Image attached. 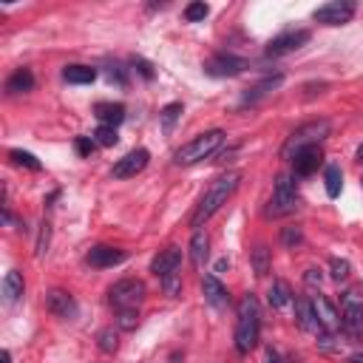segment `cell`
Returning a JSON list of instances; mask_svg holds the SVG:
<instances>
[{
  "mask_svg": "<svg viewBox=\"0 0 363 363\" xmlns=\"http://www.w3.org/2000/svg\"><path fill=\"white\" fill-rule=\"evenodd\" d=\"M238 182H241V173H238V170L222 173L216 182H210V188L204 191V196L199 199L193 216H191V224H193L196 230H202V224H204L207 219H213L219 210L227 204V199H230V196L236 193V188H238Z\"/></svg>",
  "mask_w": 363,
  "mask_h": 363,
  "instance_id": "obj_1",
  "label": "cell"
},
{
  "mask_svg": "<svg viewBox=\"0 0 363 363\" xmlns=\"http://www.w3.org/2000/svg\"><path fill=\"white\" fill-rule=\"evenodd\" d=\"M23 290H26L23 276H20L17 269H9L6 276H3V301H6V304H17L20 295H23Z\"/></svg>",
  "mask_w": 363,
  "mask_h": 363,
  "instance_id": "obj_20",
  "label": "cell"
},
{
  "mask_svg": "<svg viewBox=\"0 0 363 363\" xmlns=\"http://www.w3.org/2000/svg\"><path fill=\"white\" fill-rule=\"evenodd\" d=\"M85 261L94 267V269H105V267H116V264H123L125 261V253L123 250H116V247H108V245H97V247H91Z\"/></svg>",
  "mask_w": 363,
  "mask_h": 363,
  "instance_id": "obj_15",
  "label": "cell"
},
{
  "mask_svg": "<svg viewBox=\"0 0 363 363\" xmlns=\"http://www.w3.org/2000/svg\"><path fill=\"white\" fill-rule=\"evenodd\" d=\"M312 301V310H315V315H318V324L324 326V332H329V335H335V332H341L344 329V321H341V315L335 312V307L329 304V301L318 292L315 298H310Z\"/></svg>",
  "mask_w": 363,
  "mask_h": 363,
  "instance_id": "obj_14",
  "label": "cell"
},
{
  "mask_svg": "<svg viewBox=\"0 0 363 363\" xmlns=\"http://www.w3.org/2000/svg\"><path fill=\"white\" fill-rule=\"evenodd\" d=\"M295 321L304 332H312V335H324V326L318 324V315L312 310V301L310 298H298L295 301Z\"/></svg>",
  "mask_w": 363,
  "mask_h": 363,
  "instance_id": "obj_18",
  "label": "cell"
},
{
  "mask_svg": "<svg viewBox=\"0 0 363 363\" xmlns=\"http://www.w3.org/2000/svg\"><path fill=\"white\" fill-rule=\"evenodd\" d=\"M148 162H150V154H148L145 148H136V150H131V154H125L123 159H116L111 176L114 179H131V176L142 173L148 168Z\"/></svg>",
  "mask_w": 363,
  "mask_h": 363,
  "instance_id": "obj_11",
  "label": "cell"
},
{
  "mask_svg": "<svg viewBox=\"0 0 363 363\" xmlns=\"http://www.w3.org/2000/svg\"><path fill=\"white\" fill-rule=\"evenodd\" d=\"M349 363H363V352H355V355H349Z\"/></svg>",
  "mask_w": 363,
  "mask_h": 363,
  "instance_id": "obj_42",
  "label": "cell"
},
{
  "mask_svg": "<svg viewBox=\"0 0 363 363\" xmlns=\"http://www.w3.org/2000/svg\"><path fill=\"white\" fill-rule=\"evenodd\" d=\"M63 80L71 82V85H88L97 80V69L91 66H66L63 69Z\"/></svg>",
  "mask_w": 363,
  "mask_h": 363,
  "instance_id": "obj_23",
  "label": "cell"
},
{
  "mask_svg": "<svg viewBox=\"0 0 363 363\" xmlns=\"http://www.w3.org/2000/svg\"><path fill=\"white\" fill-rule=\"evenodd\" d=\"M298 210V193H295V182L290 173H281L276 179V188H272V199L267 204V216L269 219H281Z\"/></svg>",
  "mask_w": 363,
  "mask_h": 363,
  "instance_id": "obj_4",
  "label": "cell"
},
{
  "mask_svg": "<svg viewBox=\"0 0 363 363\" xmlns=\"http://www.w3.org/2000/svg\"><path fill=\"white\" fill-rule=\"evenodd\" d=\"M116 324H119V329H125V332L136 329V326H139V310H125V312H116Z\"/></svg>",
  "mask_w": 363,
  "mask_h": 363,
  "instance_id": "obj_35",
  "label": "cell"
},
{
  "mask_svg": "<svg viewBox=\"0 0 363 363\" xmlns=\"http://www.w3.org/2000/svg\"><path fill=\"white\" fill-rule=\"evenodd\" d=\"M281 245L287 250H295V247L304 245V233H301V227H284L281 230Z\"/></svg>",
  "mask_w": 363,
  "mask_h": 363,
  "instance_id": "obj_32",
  "label": "cell"
},
{
  "mask_svg": "<svg viewBox=\"0 0 363 363\" xmlns=\"http://www.w3.org/2000/svg\"><path fill=\"white\" fill-rule=\"evenodd\" d=\"M46 310L54 315V318H63V321H71L77 318V301L71 292L66 290H51L46 295Z\"/></svg>",
  "mask_w": 363,
  "mask_h": 363,
  "instance_id": "obj_13",
  "label": "cell"
},
{
  "mask_svg": "<svg viewBox=\"0 0 363 363\" xmlns=\"http://www.w3.org/2000/svg\"><path fill=\"white\" fill-rule=\"evenodd\" d=\"M324 162V150L321 145H307V148H301L292 154V170L295 176H312Z\"/></svg>",
  "mask_w": 363,
  "mask_h": 363,
  "instance_id": "obj_12",
  "label": "cell"
},
{
  "mask_svg": "<svg viewBox=\"0 0 363 363\" xmlns=\"http://www.w3.org/2000/svg\"><path fill=\"white\" fill-rule=\"evenodd\" d=\"M207 15H210V6L202 3V0H199V3H191V6L185 9V20H188V23H199V20H204Z\"/></svg>",
  "mask_w": 363,
  "mask_h": 363,
  "instance_id": "obj_36",
  "label": "cell"
},
{
  "mask_svg": "<svg viewBox=\"0 0 363 363\" xmlns=\"http://www.w3.org/2000/svg\"><path fill=\"white\" fill-rule=\"evenodd\" d=\"M261 338V304L256 295H245L238 301V321H236V352L250 355Z\"/></svg>",
  "mask_w": 363,
  "mask_h": 363,
  "instance_id": "obj_2",
  "label": "cell"
},
{
  "mask_svg": "<svg viewBox=\"0 0 363 363\" xmlns=\"http://www.w3.org/2000/svg\"><path fill=\"white\" fill-rule=\"evenodd\" d=\"M162 290H165V295H170V298H179V295H182V272H179V269L162 278Z\"/></svg>",
  "mask_w": 363,
  "mask_h": 363,
  "instance_id": "obj_34",
  "label": "cell"
},
{
  "mask_svg": "<svg viewBox=\"0 0 363 363\" xmlns=\"http://www.w3.org/2000/svg\"><path fill=\"white\" fill-rule=\"evenodd\" d=\"M182 116V103H168L162 111H159V119H162V131L165 134H173L176 128V119Z\"/></svg>",
  "mask_w": 363,
  "mask_h": 363,
  "instance_id": "obj_28",
  "label": "cell"
},
{
  "mask_svg": "<svg viewBox=\"0 0 363 363\" xmlns=\"http://www.w3.org/2000/svg\"><path fill=\"white\" fill-rule=\"evenodd\" d=\"M202 295H204L207 304L216 307V310H224L230 304V292H227V287L216 276H204L202 278Z\"/></svg>",
  "mask_w": 363,
  "mask_h": 363,
  "instance_id": "obj_17",
  "label": "cell"
},
{
  "mask_svg": "<svg viewBox=\"0 0 363 363\" xmlns=\"http://www.w3.org/2000/svg\"><path fill=\"white\" fill-rule=\"evenodd\" d=\"M3 363H12V355H9V352H3Z\"/></svg>",
  "mask_w": 363,
  "mask_h": 363,
  "instance_id": "obj_45",
  "label": "cell"
},
{
  "mask_svg": "<svg viewBox=\"0 0 363 363\" xmlns=\"http://www.w3.org/2000/svg\"><path fill=\"white\" fill-rule=\"evenodd\" d=\"M267 301H269V307H272V310L287 307L290 301H292L290 284H287V281H272V287H269V292H267Z\"/></svg>",
  "mask_w": 363,
  "mask_h": 363,
  "instance_id": "obj_24",
  "label": "cell"
},
{
  "mask_svg": "<svg viewBox=\"0 0 363 363\" xmlns=\"http://www.w3.org/2000/svg\"><path fill=\"white\" fill-rule=\"evenodd\" d=\"M310 32L307 28H292V32H284V35H278V37H272L269 43H267V57H284V54H290V51H298L301 46H307L310 43Z\"/></svg>",
  "mask_w": 363,
  "mask_h": 363,
  "instance_id": "obj_9",
  "label": "cell"
},
{
  "mask_svg": "<svg viewBox=\"0 0 363 363\" xmlns=\"http://www.w3.org/2000/svg\"><path fill=\"white\" fill-rule=\"evenodd\" d=\"M145 284L139 278H123L116 281L111 290H108V301L116 312H125V310H139V304L145 301Z\"/></svg>",
  "mask_w": 363,
  "mask_h": 363,
  "instance_id": "obj_5",
  "label": "cell"
},
{
  "mask_svg": "<svg viewBox=\"0 0 363 363\" xmlns=\"http://www.w3.org/2000/svg\"><path fill=\"white\" fill-rule=\"evenodd\" d=\"M182 264V250L179 247H165L159 250V256H154V261H150V272L162 281L165 276H170V272H176Z\"/></svg>",
  "mask_w": 363,
  "mask_h": 363,
  "instance_id": "obj_16",
  "label": "cell"
},
{
  "mask_svg": "<svg viewBox=\"0 0 363 363\" xmlns=\"http://www.w3.org/2000/svg\"><path fill=\"white\" fill-rule=\"evenodd\" d=\"M349 272H352V264L346 261V258H332L329 261V276H332V281H346L349 278Z\"/></svg>",
  "mask_w": 363,
  "mask_h": 363,
  "instance_id": "obj_30",
  "label": "cell"
},
{
  "mask_svg": "<svg viewBox=\"0 0 363 363\" xmlns=\"http://www.w3.org/2000/svg\"><path fill=\"white\" fill-rule=\"evenodd\" d=\"M74 148H77L80 157H91V154L97 150V142H94V136H77V139H74Z\"/></svg>",
  "mask_w": 363,
  "mask_h": 363,
  "instance_id": "obj_38",
  "label": "cell"
},
{
  "mask_svg": "<svg viewBox=\"0 0 363 363\" xmlns=\"http://www.w3.org/2000/svg\"><path fill=\"white\" fill-rule=\"evenodd\" d=\"M94 142H97L100 148H114V145L119 142V136H116V128H108V125H100V128L94 131Z\"/></svg>",
  "mask_w": 363,
  "mask_h": 363,
  "instance_id": "obj_33",
  "label": "cell"
},
{
  "mask_svg": "<svg viewBox=\"0 0 363 363\" xmlns=\"http://www.w3.org/2000/svg\"><path fill=\"white\" fill-rule=\"evenodd\" d=\"M48 245H51V224L43 222L40 224V238H37V258H43L48 253Z\"/></svg>",
  "mask_w": 363,
  "mask_h": 363,
  "instance_id": "obj_37",
  "label": "cell"
},
{
  "mask_svg": "<svg viewBox=\"0 0 363 363\" xmlns=\"http://www.w3.org/2000/svg\"><path fill=\"white\" fill-rule=\"evenodd\" d=\"M357 162H363V145L357 148Z\"/></svg>",
  "mask_w": 363,
  "mask_h": 363,
  "instance_id": "obj_44",
  "label": "cell"
},
{
  "mask_svg": "<svg viewBox=\"0 0 363 363\" xmlns=\"http://www.w3.org/2000/svg\"><path fill=\"white\" fill-rule=\"evenodd\" d=\"M9 159L15 162V165H20V168H28V170H43V165H40V159L35 157V154H28V150H20V148H12L9 150Z\"/></svg>",
  "mask_w": 363,
  "mask_h": 363,
  "instance_id": "obj_27",
  "label": "cell"
},
{
  "mask_svg": "<svg viewBox=\"0 0 363 363\" xmlns=\"http://www.w3.org/2000/svg\"><path fill=\"white\" fill-rule=\"evenodd\" d=\"M247 69V60H241V57H236V54H227V51H219V54H213L204 63V74H210V77H216V80H222V77H236V74H241Z\"/></svg>",
  "mask_w": 363,
  "mask_h": 363,
  "instance_id": "obj_8",
  "label": "cell"
},
{
  "mask_svg": "<svg viewBox=\"0 0 363 363\" xmlns=\"http://www.w3.org/2000/svg\"><path fill=\"white\" fill-rule=\"evenodd\" d=\"M267 363H281V357H278L276 349H267Z\"/></svg>",
  "mask_w": 363,
  "mask_h": 363,
  "instance_id": "obj_41",
  "label": "cell"
},
{
  "mask_svg": "<svg viewBox=\"0 0 363 363\" xmlns=\"http://www.w3.org/2000/svg\"><path fill=\"white\" fill-rule=\"evenodd\" d=\"M329 131H332V125L326 123V119H312V123L301 125L298 131L290 134V139H287V145H284V150H281L284 159H292L295 150L307 148V145H321V139H326Z\"/></svg>",
  "mask_w": 363,
  "mask_h": 363,
  "instance_id": "obj_6",
  "label": "cell"
},
{
  "mask_svg": "<svg viewBox=\"0 0 363 363\" xmlns=\"http://www.w3.org/2000/svg\"><path fill=\"white\" fill-rule=\"evenodd\" d=\"M312 17L318 23H324V26H344V23H349L355 17V3L352 0H332V3L318 6Z\"/></svg>",
  "mask_w": 363,
  "mask_h": 363,
  "instance_id": "obj_10",
  "label": "cell"
},
{
  "mask_svg": "<svg viewBox=\"0 0 363 363\" xmlns=\"http://www.w3.org/2000/svg\"><path fill=\"white\" fill-rule=\"evenodd\" d=\"M304 281H307V284H310V287H315V284H318V287H321V281H324V272H321V269H318V267H310V269H307V272H304Z\"/></svg>",
  "mask_w": 363,
  "mask_h": 363,
  "instance_id": "obj_40",
  "label": "cell"
},
{
  "mask_svg": "<svg viewBox=\"0 0 363 363\" xmlns=\"http://www.w3.org/2000/svg\"><path fill=\"white\" fill-rule=\"evenodd\" d=\"M281 80H284V77H281V74H276V77H267L264 82H258L256 88H250L247 94H245V105H247V103H256V100H261L264 94H269L272 88H278V85H281Z\"/></svg>",
  "mask_w": 363,
  "mask_h": 363,
  "instance_id": "obj_26",
  "label": "cell"
},
{
  "mask_svg": "<svg viewBox=\"0 0 363 363\" xmlns=\"http://www.w3.org/2000/svg\"><path fill=\"white\" fill-rule=\"evenodd\" d=\"M97 346H100L105 355H114V352H116V346H119V335H116V332L108 326V329H103L100 335H97Z\"/></svg>",
  "mask_w": 363,
  "mask_h": 363,
  "instance_id": "obj_31",
  "label": "cell"
},
{
  "mask_svg": "<svg viewBox=\"0 0 363 363\" xmlns=\"http://www.w3.org/2000/svg\"><path fill=\"white\" fill-rule=\"evenodd\" d=\"M222 145H224V131H219V128L204 131V134H199L191 142L182 145L173 154V162L176 165H196V162H202L207 157H213Z\"/></svg>",
  "mask_w": 363,
  "mask_h": 363,
  "instance_id": "obj_3",
  "label": "cell"
},
{
  "mask_svg": "<svg viewBox=\"0 0 363 363\" xmlns=\"http://www.w3.org/2000/svg\"><path fill=\"white\" fill-rule=\"evenodd\" d=\"M324 179H326V196H329V199H338V196H341V188H344V173H341V168H338V165H326Z\"/></svg>",
  "mask_w": 363,
  "mask_h": 363,
  "instance_id": "obj_25",
  "label": "cell"
},
{
  "mask_svg": "<svg viewBox=\"0 0 363 363\" xmlns=\"http://www.w3.org/2000/svg\"><path fill=\"white\" fill-rule=\"evenodd\" d=\"M134 69L145 77V80H154V66L148 63V60H142V57H134Z\"/></svg>",
  "mask_w": 363,
  "mask_h": 363,
  "instance_id": "obj_39",
  "label": "cell"
},
{
  "mask_svg": "<svg viewBox=\"0 0 363 363\" xmlns=\"http://www.w3.org/2000/svg\"><path fill=\"white\" fill-rule=\"evenodd\" d=\"M269 264H272V258H269L267 245H258V247L253 250V269H256V276H258V278H264L267 272H269Z\"/></svg>",
  "mask_w": 363,
  "mask_h": 363,
  "instance_id": "obj_29",
  "label": "cell"
},
{
  "mask_svg": "<svg viewBox=\"0 0 363 363\" xmlns=\"http://www.w3.org/2000/svg\"><path fill=\"white\" fill-rule=\"evenodd\" d=\"M207 256H210V238H207L204 230H196L193 238H191V261H193V267H204Z\"/></svg>",
  "mask_w": 363,
  "mask_h": 363,
  "instance_id": "obj_21",
  "label": "cell"
},
{
  "mask_svg": "<svg viewBox=\"0 0 363 363\" xmlns=\"http://www.w3.org/2000/svg\"><path fill=\"white\" fill-rule=\"evenodd\" d=\"M94 114H97V119H100V125L116 128V125L125 119V105H123V103H97Z\"/></svg>",
  "mask_w": 363,
  "mask_h": 363,
  "instance_id": "obj_19",
  "label": "cell"
},
{
  "mask_svg": "<svg viewBox=\"0 0 363 363\" xmlns=\"http://www.w3.org/2000/svg\"><path fill=\"white\" fill-rule=\"evenodd\" d=\"M224 269H227V258H222V261L216 264V272H224Z\"/></svg>",
  "mask_w": 363,
  "mask_h": 363,
  "instance_id": "obj_43",
  "label": "cell"
},
{
  "mask_svg": "<svg viewBox=\"0 0 363 363\" xmlns=\"http://www.w3.org/2000/svg\"><path fill=\"white\" fill-rule=\"evenodd\" d=\"M341 312H344V332L357 338L363 332V287H349L341 292Z\"/></svg>",
  "mask_w": 363,
  "mask_h": 363,
  "instance_id": "obj_7",
  "label": "cell"
},
{
  "mask_svg": "<svg viewBox=\"0 0 363 363\" xmlns=\"http://www.w3.org/2000/svg\"><path fill=\"white\" fill-rule=\"evenodd\" d=\"M35 88V74L28 69H17L9 80H6V91L9 94H26V91Z\"/></svg>",
  "mask_w": 363,
  "mask_h": 363,
  "instance_id": "obj_22",
  "label": "cell"
}]
</instances>
